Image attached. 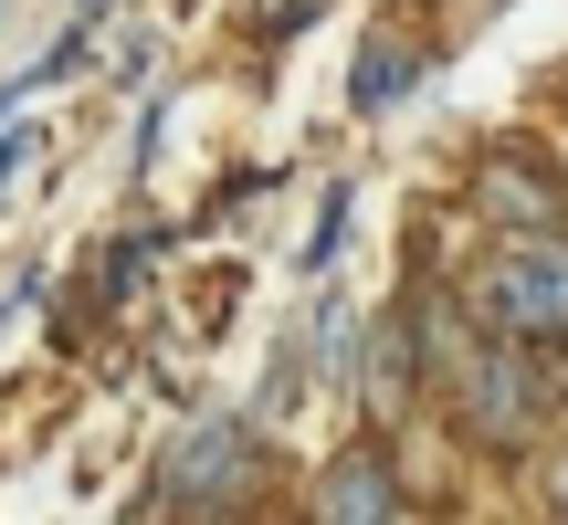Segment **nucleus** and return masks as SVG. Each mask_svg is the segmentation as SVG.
<instances>
[{
    "label": "nucleus",
    "instance_id": "f257e3e1",
    "mask_svg": "<svg viewBox=\"0 0 568 525\" xmlns=\"http://www.w3.org/2000/svg\"><path fill=\"white\" fill-rule=\"evenodd\" d=\"M474 326L506 347H537V337H568V253L558 243H516L485 262L474 284Z\"/></svg>",
    "mask_w": 568,
    "mask_h": 525
},
{
    "label": "nucleus",
    "instance_id": "f03ea898",
    "mask_svg": "<svg viewBox=\"0 0 568 525\" xmlns=\"http://www.w3.org/2000/svg\"><path fill=\"white\" fill-rule=\"evenodd\" d=\"M453 400H464V431H485V442H527V431L548 421V379H537V358L506 347V337L474 347V368L453 379Z\"/></svg>",
    "mask_w": 568,
    "mask_h": 525
},
{
    "label": "nucleus",
    "instance_id": "7ed1b4c3",
    "mask_svg": "<svg viewBox=\"0 0 568 525\" xmlns=\"http://www.w3.org/2000/svg\"><path fill=\"white\" fill-rule=\"evenodd\" d=\"M316 525H389V463L379 452H337L316 473Z\"/></svg>",
    "mask_w": 568,
    "mask_h": 525
},
{
    "label": "nucleus",
    "instance_id": "20e7f679",
    "mask_svg": "<svg viewBox=\"0 0 568 525\" xmlns=\"http://www.w3.org/2000/svg\"><path fill=\"white\" fill-rule=\"evenodd\" d=\"M243 452H253V431L243 421H201L190 431V452H180V505H211V494H232V473H243Z\"/></svg>",
    "mask_w": 568,
    "mask_h": 525
},
{
    "label": "nucleus",
    "instance_id": "39448f33",
    "mask_svg": "<svg viewBox=\"0 0 568 525\" xmlns=\"http://www.w3.org/2000/svg\"><path fill=\"white\" fill-rule=\"evenodd\" d=\"M400 74H410L400 42H368V53H358V84H347V105H389V95H400Z\"/></svg>",
    "mask_w": 568,
    "mask_h": 525
},
{
    "label": "nucleus",
    "instance_id": "423d86ee",
    "mask_svg": "<svg viewBox=\"0 0 568 525\" xmlns=\"http://www.w3.org/2000/svg\"><path fill=\"white\" fill-rule=\"evenodd\" d=\"M337 231H347V189H326L316 231H305V274H326V253H337Z\"/></svg>",
    "mask_w": 568,
    "mask_h": 525
},
{
    "label": "nucleus",
    "instance_id": "0eeeda50",
    "mask_svg": "<svg viewBox=\"0 0 568 525\" xmlns=\"http://www.w3.org/2000/svg\"><path fill=\"white\" fill-rule=\"evenodd\" d=\"M21 168H32V126H0V189H11Z\"/></svg>",
    "mask_w": 568,
    "mask_h": 525
},
{
    "label": "nucleus",
    "instance_id": "6e6552de",
    "mask_svg": "<svg viewBox=\"0 0 568 525\" xmlns=\"http://www.w3.org/2000/svg\"><path fill=\"white\" fill-rule=\"evenodd\" d=\"M558 515H568V463H558Z\"/></svg>",
    "mask_w": 568,
    "mask_h": 525
}]
</instances>
